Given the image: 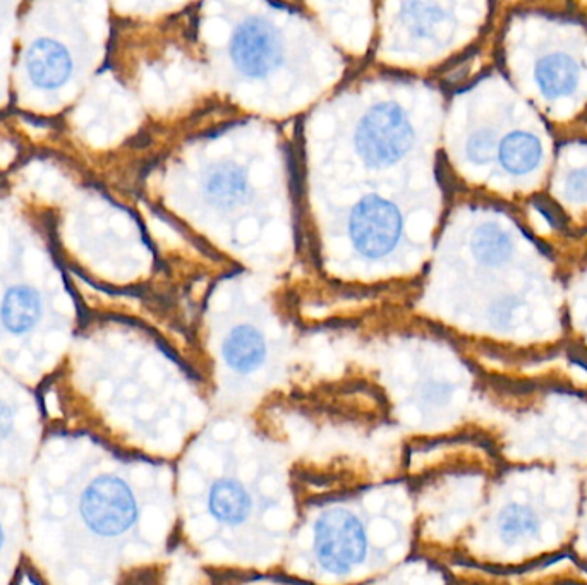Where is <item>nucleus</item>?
<instances>
[{
  "mask_svg": "<svg viewBox=\"0 0 587 585\" xmlns=\"http://www.w3.org/2000/svg\"><path fill=\"white\" fill-rule=\"evenodd\" d=\"M414 129L406 110L383 102L364 114L356 129V150L370 167H388L411 150Z\"/></svg>",
  "mask_w": 587,
  "mask_h": 585,
  "instance_id": "f257e3e1",
  "label": "nucleus"
},
{
  "mask_svg": "<svg viewBox=\"0 0 587 585\" xmlns=\"http://www.w3.org/2000/svg\"><path fill=\"white\" fill-rule=\"evenodd\" d=\"M83 524L100 537H119L136 524L138 503L122 479L100 476L86 486L79 500Z\"/></svg>",
  "mask_w": 587,
  "mask_h": 585,
  "instance_id": "f03ea898",
  "label": "nucleus"
},
{
  "mask_svg": "<svg viewBox=\"0 0 587 585\" xmlns=\"http://www.w3.org/2000/svg\"><path fill=\"white\" fill-rule=\"evenodd\" d=\"M316 561L332 573L351 572L363 563L368 539L361 522L344 508L325 513L315 525Z\"/></svg>",
  "mask_w": 587,
  "mask_h": 585,
  "instance_id": "7ed1b4c3",
  "label": "nucleus"
},
{
  "mask_svg": "<svg viewBox=\"0 0 587 585\" xmlns=\"http://www.w3.org/2000/svg\"><path fill=\"white\" fill-rule=\"evenodd\" d=\"M351 239L359 253L376 260L397 246L402 234V217L397 206L380 196H366L351 215Z\"/></svg>",
  "mask_w": 587,
  "mask_h": 585,
  "instance_id": "20e7f679",
  "label": "nucleus"
},
{
  "mask_svg": "<svg viewBox=\"0 0 587 585\" xmlns=\"http://www.w3.org/2000/svg\"><path fill=\"white\" fill-rule=\"evenodd\" d=\"M230 57L241 74L261 78L279 64V37L267 21L248 19L232 37Z\"/></svg>",
  "mask_w": 587,
  "mask_h": 585,
  "instance_id": "39448f33",
  "label": "nucleus"
},
{
  "mask_svg": "<svg viewBox=\"0 0 587 585\" xmlns=\"http://www.w3.org/2000/svg\"><path fill=\"white\" fill-rule=\"evenodd\" d=\"M74 62L62 43L40 38L31 43L26 54V71L31 83L40 90H57L73 74Z\"/></svg>",
  "mask_w": 587,
  "mask_h": 585,
  "instance_id": "423d86ee",
  "label": "nucleus"
},
{
  "mask_svg": "<svg viewBox=\"0 0 587 585\" xmlns=\"http://www.w3.org/2000/svg\"><path fill=\"white\" fill-rule=\"evenodd\" d=\"M222 356L234 373H256L267 359V338L256 326H236L225 337Z\"/></svg>",
  "mask_w": 587,
  "mask_h": 585,
  "instance_id": "0eeeda50",
  "label": "nucleus"
},
{
  "mask_svg": "<svg viewBox=\"0 0 587 585\" xmlns=\"http://www.w3.org/2000/svg\"><path fill=\"white\" fill-rule=\"evenodd\" d=\"M42 316V297L26 284H18L7 290L0 306V321L7 332L25 335L31 332Z\"/></svg>",
  "mask_w": 587,
  "mask_h": 585,
  "instance_id": "6e6552de",
  "label": "nucleus"
},
{
  "mask_svg": "<svg viewBox=\"0 0 587 585\" xmlns=\"http://www.w3.org/2000/svg\"><path fill=\"white\" fill-rule=\"evenodd\" d=\"M205 193L213 205L234 208L248 196V175L236 163H225L208 174Z\"/></svg>",
  "mask_w": 587,
  "mask_h": 585,
  "instance_id": "1a4fd4ad",
  "label": "nucleus"
},
{
  "mask_svg": "<svg viewBox=\"0 0 587 585\" xmlns=\"http://www.w3.org/2000/svg\"><path fill=\"white\" fill-rule=\"evenodd\" d=\"M208 507L213 517L222 524H243L251 512V498L243 484L234 479H224L213 484Z\"/></svg>",
  "mask_w": 587,
  "mask_h": 585,
  "instance_id": "9d476101",
  "label": "nucleus"
},
{
  "mask_svg": "<svg viewBox=\"0 0 587 585\" xmlns=\"http://www.w3.org/2000/svg\"><path fill=\"white\" fill-rule=\"evenodd\" d=\"M579 81V69L570 57L548 55L536 66V83L546 98L569 97Z\"/></svg>",
  "mask_w": 587,
  "mask_h": 585,
  "instance_id": "9b49d317",
  "label": "nucleus"
},
{
  "mask_svg": "<svg viewBox=\"0 0 587 585\" xmlns=\"http://www.w3.org/2000/svg\"><path fill=\"white\" fill-rule=\"evenodd\" d=\"M498 157L503 169L510 174H529L541 163L543 146L534 134L514 131L503 138Z\"/></svg>",
  "mask_w": 587,
  "mask_h": 585,
  "instance_id": "f8f14e48",
  "label": "nucleus"
},
{
  "mask_svg": "<svg viewBox=\"0 0 587 585\" xmlns=\"http://www.w3.org/2000/svg\"><path fill=\"white\" fill-rule=\"evenodd\" d=\"M471 248H473L474 256L479 263L498 266L510 260L514 244H512L509 234L503 232L500 227L485 224L474 232Z\"/></svg>",
  "mask_w": 587,
  "mask_h": 585,
  "instance_id": "ddd939ff",
  "label": "nucleus"
},
{
  "mask_svg": "<svg viewBox=\"0 0 587 585\" xmlns=\"http://www.w3.org/2000/svg\"><path fill=\"white\" fill-rule=\"evenodd\" d=\"M402 21L416 37H430L445 21V11L431 0H407Z\"/></svg>",
  "mask_w": 587,
  "mask_h": 585,
  "instance_id": "4468645a",
  "label": "nucleus"
},
{
  "mask_svg": "<svg viewBox=\"0 0 587 585\" xmlns=\"http://www.w3.org/2000/svg\"><path fill=\"white\" fill-rule=\"evenodd\" d=\"M498 527L503 541L514 543L522 537L534 536L538 532V520L533 510L521 505H510L500 513Z\"/></svg>",
  "mask_w": 587,
  "mask_h": 585,
  "instance_id": "2eb2a0df",
  "label": "nucleus"
},
{
  "mask_svg": "<svg viewBox=\"0 0 587 585\" xmlns=\"http://www.w3.org/2000/svg\"><path fill=\"white\" fill-rule=\"evenodd\" d=\"M495 134L491 129H479L467 139V158L473 163L490 162L495 151Z\"/></svg>",
  "mask_w": 587,
  "mask_h": 585,
  "instance_id": "dca6fc26",
  "label": "nucleus"
},
{
  "mask_svg": "<svg viewBox=\"0 0 587 585\" xmlns=\"http://www.w3.org/2000/svg\"><path fill=\"white\" fill-rule=\"evenodd\" d=\"M565 189L570 200L579 201V203L587 201V170L577 169L570 172Z\"/></svg>",
  "mask_w": 587,
  "mask_h": 585,
  "instance_id": "f3484780",
  "label": "nucleus"
},
{
  "mask_svg": "<svg viewBox=\"0 0 587 585\" xmlns=\"http://www.w3.org/2000/svg\"><path fill=\"white\" fill-rule=\"evenodd\" d=\"M11 424V417L7 414L6 407H0V438H4Z\"/></svg>",
  "mask_w": 587,
  "mask_h": 585,
  "instance_id": "a211bd4d",
  "label": "nucleus"
},
{
  "mask_svg": "<svg viewBox=\"0 0 587 585\" xmlns=\"http://www.w3.org/2000/svg\"><path fill=\"white\" fill-rule=\"evenodd\" d=\"M7 541H9V539H7L6 524H4V519L0 517V555L4 553V549H6L7 546Z\"/></svg>",
  "mask_w": 587,
  "mask_h": 585,
  "instance_id": "6ab92c4d",
  "label": "nucleus"
}]
</instances>
